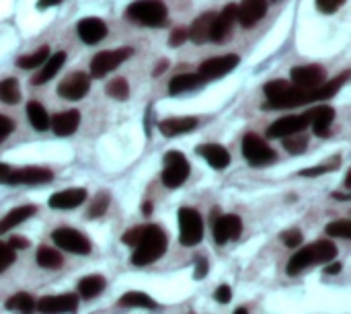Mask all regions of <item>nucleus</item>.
<instances>
[{"mask_svg": "<svg viewBox=\"0 0 351 314\" xmlns=\"http://www.w3.org/2000/svg\"><path fill=\"white\" fill-rule=\"evenodd\" d=\"M167 247H169V239H167L165 230L154 226V224H148V226H144L142 239L136 245V251L132 255V263L138 267L150 265L167 253Z\"/></svg>", "mask_w": 351, "mask_h": 314, "instance_id": "f257e3e1", "label": "nucleus"}, {"mask_svg": "<svg viewBox=\"0 0 351 314\" xmlns=\"http://www.w3.org/2000/svg\"><path fill=\"white\" fill-rule=\"evenodd\" d=\"M308 93L304 88L292 86L286 80H271L265 84V95H267V103L263 105V109H292V107H300L308 103Z\"/></svg>", "mask_w": 351, "mask_h": 314, "instance_id": "f03ea898", "label": "nucleus"}, {"mask_svg": "<svg viewBox=\"0 0 351 314\" xmlns=\"http://www.w3.org/2000/svg\"><path fill=\"white\" fill-rule=\"evenodd\" d=\"M335 255H337V247L331 241L313 243V245H308V247H304V249H300L298 253L292 255V259L288 263V274L290 276H298L300 271H304L311 265L333 261Z\"/></svg>", "mask_w": 351, "mask_h": 314, "instance_id": "7ed1b4c3", "label": "nucleus"}, {"mask_svg": "<svg viewBox=\"0 0 351 314\" xmlns=\"http://www.w3.org/2000/svg\"><path fill=\"white\" fill-rule=\"evenodd\" d=\"M128 19L146 27H160L167 21V6L162 0H136L125 10Z\"/></svg>", "mask_w": 351, "mask_h": 314, "instance_id": "20e7f679", "label": "nucleus"}, {"mask_svg": "<svg viewBox=\"0 0 351 314\" xmlns=\"http://www.w3.org/2000/svg\"><path fill=\"white\" fill-rule=\"evenodd\" d=\"M204 239V220L197 210L181 208L179 210V243L183 247H195Z\"/></svg>", "mask_w": 351, "mask_h": 314, "instance_id": "39448f33", "label": "nucleus"}, {"mask_svg": "<svg viewBox=\"0 0 351 314\" xmlns=\"http://www.w3.org/2000/svg\"><path fill=\"white\" fill-rule=\"evenodd\" d=\"M189 177V162L187 158L177 152V150H171L165 154V171H162V183L165 187L169 189H177L181 187Z\"/></svg>", "mask_w": 351, "mask_h": 314, "instance_id": "423d86ee", "label": "nucleus"}, {"mask_svg": "<svg viewBox=\"0 0 351 314\" xmlns=\"http://www.w3.org/2000/svg\"><path fill=\"white\" fill-rule=\"evenodd\" d=\"M134 49L132 47H119V49H109V51H101L93 58L90 62V74L95 78H103L105 74L113 72L121 62H125L128 58H132Z\"/></svg>", "mask_w": 351, "mask_h": 314, "instance_id": "0eeeda50", "label": "nucleus"}, {"mask_svg": "<svg viewBox=\"0 0 351 314\" xmlns=\"http://www.w3.org/2000/svg\"><path fill=\"white\" fill-rule=\"evenodd\" d=\"M243 154L255 167H265V165L276 160V150L269 148V144L265 140H261L259 136H255V134H247L245 136V140H243Z\"/></svg>", "mask_w": 351, "mask_h": 314, "instance_id": "6e6552de", "label": "nucleus"}, {"mask_svg": "<svg viewBox=\"0 0 351 314\" xmlns=\"http://www.w3.org/2000/svg\"><path fill=\"white\" fill-rule=\"evenodd\" d=\"M241 58L234 56V53H228V56H218V58H210L206 62L199 64L197 68V76L202 78V82L206 80H216V78H222L226 76L228 72H232L237 66H239Z\"/></svg>", "mask_w": 351, "mask_h": 314, "instance_id": "1a4fd4ad", "label": "nucleus"}, {"mask_svg": "<svg viewBox=\"0 0 351 314\" xmlns=\"http://www.w3.org/2000/svg\"><path fill=\"white\" fill-rule=\"evenodd\" d=\"M51 241L56 243V247H60L68 253H74V255H88L90 253V241L74 228L53 230Z\"/></svg>", "mask_w": 351, "mask_h": 314, "instance_id": "9d476101", "label": "nucleus"}, {"mask_svg": "<svg viewBox=\"0 0 351 314\" xmlns=\"http://www.w3.org/2000/svg\"><path fill=\"white\" fill-rule=\"evenodd\" d=\"M53 179V173L49 169H41V167H25V169H16V171H8L6 177L2 179V183L8 185H41V183H49Z\"/></svg>", "mask_w": 351, "mask_h": 314, "instance_id": "9b49d317", "label": "nucleus"}, {"mask_svg": "<svg viewBox=\"0 0 351 314\" xmlns=\"http://www.w3.org/2000/svg\"><path fill=\"white\" fill-rule=\"evenodd\" d=\"M325 80H327V72L319 64H308V66H296V68H292V82L298 88L313 90V88L321 86Z\"/></svg>", "mask_w": 351, "mask_h": 314, "instance_id": "f8f14e48", "label": "nucleus"}, {"mask_svg": "<svg viewBox=\"0 0 351 314\" xmlns=\"http://www.w3.org/2000/svg\"><path fill=\"white\" fill-rule=\"evenodd\" d=\"M90 88V78L84 72H74L58 84V95L66 101H80Z\"/></svg>", "mask_w": 351, "mask_h": 314, "instance_id": "ddd939ff", "label": "nucleus"}, {"mask_svg": "<svg viewBox=\"0 0 351 314\" xmlns=\"http://www.w3.org/2000/svg\"><path fill=\"white\" fill-rule=\"evenodd\" d=\"M311 125V117L308 113L302 115H288L278 119L276 123H271L267 128V136L269 138H288V136H296L300 132H304Z\"/></svg>", "mask_w": 351, "mask_h": 314, "instance_id": "4468645a", "label": "nucleus"}, {"mask_svg": "<svg viewBox=\"0 0 351 314\" xmlns=\"http://www.w3.org/2000/svg\"><path fill=\"white\" fill-rule=\"evenodd\" d=\"M35 309L41 314H74L78 311V296L76 294L45 296L39 302H35Z\"/></svg>", "mask_w": 351, "mask_h": 314, "instance_id": "2eb2a0df", "label": "nucleus"}, {"mask_svg": "<svg viewBox=\"0 0 351 314\" xmlns=\"http://www.w3.org/2000/svg\"><path fill=\"white\" fill-rule=\"evenodd\" d=\"M234 23H237V4H228L220 12H216L214 23H212V31H210V41L224 43L226 37L230 35Z\"/></svg>", "mask_w": 351, "mask_h": 314, "instance_id": "dca6fc26", "label": "nucleus"}, {"mask_svg": "<svg viewBox=\"0 0 351 314\" xmlns=\"http://www.w3.org/2000/svg\"><path fill=\"white\" fill-rule=\"evenodd\" d=\"M243 232V220L234 214H226V216H220L216 222H214V239L218 245H224L232 239H239Z\"/></svg>", "mask_w": 351, "mask_h": 314, "instance_id": "f3484780", "label": "nucleus"}, {"mask_svg": "<svg viewBox=\"0 0 351 314\" xmlns=\"http://www.w3.org/2000/svg\"><path fill=\"white\" fill-rule=\"evenodd\" d=\"M265 12H267V0H243L241 6H237V19L245 29L259 23L265 16Z\"/></svg>", "mask_w": 351, "mask_h": 314, "instance_id": "a211bd4d", "label": "nucleus"}, {"mask_svg": "<svg viewBox=\"0 0 351 314\" xmlns=\"http://www.w3.org/2000/svg\"><path fill=\"white\" fill-rule=\"evenodd\" d=\"M76 31H78V37H80L84 43L95 45V43H99V41L107 35V25H105L101 19H97V16H88V19L78 21Z\"/></svg>", "mask_w": 351, "mask_h": 314, "instance_id": "6ab92c4d", "label": "nucleus"}, {"mask_svg": "<svg viewBox=\"0 0 351 314\" xmlns=\"http://www.w3.org/2000/svg\"><path fill=\"white\" fill-rule=\"evenodd\" d=\"M195 150H197V154L204 156L206 162H208L212 169H216V171H222V169H226V167L230 165V154H228V150H226L224 146H220V144H199Z\"/></svg>", "mask_w": 351, "mask_h": 314, "instance_id": "aec40b11", "label": "nucleus"}, {"mask_svg": "<svg viewBox=\"0 0 351 314\" xmlns=\"http://www.w3.org/2000/svg\"><path fill=\"white\" fill-rule=\"evenodd\" d=\"M84 200H86L84 189H64L49 197V206L53 210H74V208L82 206Z\"/></svg>", "mask_w": 351, "mask_h": 314, "instance_id": "412c9836", "label": "nucleus"}, {"mask_svg": "<svg viewBox=\"0 0 351 314\" xmlns=\"http://www.w3.org/2000/svg\"><path fill=\"white\" fill-rule=\"evenodd\" d=\"M311 117V125L315 130L317 136L325 138L331 134V123L335 119V109L333 107H315L311 111H306Z\"/></svg>", "mask_w": 351, "mask_h": 314, "instance_id": "4be33fe9", "label": "nucleus"}, {"mask_svg": "<svg viewBox=\"0 0 351 314\" xmlns=\"http://www.w3.org/2000/svg\"><path fill=\"white\" fill-rule=\"evenodd\" d=\"M80 125V113L76 109L58 113L53 119H49V128L53 130L56 136H72Z\"/></svg>", "mask_w": 351, "mask_h": 314, "instance_id": "5701e85b", "label": "nucleus"}, {"mask_svg": "<svg viewBox=\"0 0 351 314\" xmlns=\"http://www.w3.org/2000/svg\"><path fill=\"white\" fill-rule=\"evenodd\" d=\"M197 128V119L195 117H171V119H165L158 123V130L162 136L167 138H173V136H179V134H187L191 130Z\"/></svg>", "mask_w": 351, "mask_h": 314, "instance_id": "b1692460", "label": "nucleus"}, {"mask_svg": "<svg viewBox=\"0 0 351 314\" xmlns=\"http://www.w3.org/2000/svg\"><path fill=\"white\" fill-rule=\"evenodd\" d=\"M214 16L216 12H204L202 16H197L191 25V29L187 31V37L193 41V43H206L210 41V31H212V23H214Z\"/></svg>", "mask_w": 351, "mask_h": 314, "instance_id": "393cba45", "label": "nucleus"}, {"mask_svg": "<svg viewBox=\"0 0 351 314\" xmlns=\"http://www.w3.org/2000/svg\"><path fill=\"white\" fill-rule=\"evenodd\" d=\"M348 78H350V72H343V74H341V76H337L335 80L323 82L321 86H317V88H313V90L308 93V101H311V103H315V101L331 99L333 95H337V93H339V88L348 82Z\"/></svg>", "mask_w": 351, "mask_h": 314, "instance_id": "a878e982", "label": "nucleus"}, {"mask_svg": "<svg viewBox=\"0 0 351 314\" xmlns=\"http://www.w3.org/2000/svg\"><path fill=\"white\" fill-rule=\"evenodd\" d=\"M37 208L35 206H19L14 210H10L2 220H0V234H6L8 230H12L14 226H19L21 222L29 220L31 216H35Z\"/></svg>", "mask_w": 351, "mask_h": 314, "instance_id": "bb28decb", "label": "nucleus"}, {"mask_svg": "<svg viewBox=\"0 0 351 314\" xmlns=\"http://www.w3.org/2000/svg\"><path fill=\"white\" fill-rule=\"evenodd\" d=\"M64 62H66V53L64 51H58L53 56H47V60L43 62V70L37 76H33L31 82L33 84H45L47 80H51L56 76V72L64 66Z\"/></svg>", "mask_w": 351, "mask_h": 314, "instance_id": "cd10ccee", "label": "nucleus"}, {"mask_svg": "<svg viewBox=\"0 0 351 314\" xmlns=\"http://www.w3.org/2000/svg\"><path fill=\"white\" fill-rule=\"evenodd\" d=\"M105 278L103 276H86L78 282V292L84 300L97 298L105 290Z\"/></svg>", "mask_w": 351, "mask_h": 314, "instance_id": "c85d7f7f", "label": "nucleus"}, {"mask_svg": "<svg viewBox=\"0 0 351 314\" xmlns=\"http://www.w3.org/2000/svg\"><path fill=\"white\" fill-rule=\"evenodd\" d=\"M27 117L31 121V125L37 130V132H45L49 128V115L45 111V107L37 101H29L27 103Z\"/></svg>", "mask_w": 351, "mask_h": 314, "instance_id": "c756f323", "label": "nucleus"}, {"mask_svg": "<svg viewBox=\"0 0 351 314\" xmlns=\"http://www.w3.org/2000/svg\"><path fill=\"white\" fill-rule=\"evenodd\" d=\"M202 84V78L197 74H177L171 82H169V93L171 95H179L185 90H191L195 86Z\"/></svg>", "mask_w": 351, "mask_h": 314, "instance_id": "7c9ffc66", "label": "nucleus"}, {"mask_svg": "<svg viewBox=\"0 0 351 314\" xmlns=\"http://www.w3.org/2000/svg\"><path fill=\"white\" fill-rule=\"evenodd\" d=\"M119 304L121 306H130V309H148V311H154L156 309V302L144 294V292H128L119 298Z\"/></svg>", "mask_w": 351, "mask_h": 314, "instance_id": "2f4dec72", "label": "nucleus"}, {"mask_svg": "<svg viewBox=\"0 0 351 314\" xmlns=\"http://www.w3.org/2000/svg\"><path fill=\"white\" fill-rule=\"evenodd\" d=\"M0 101L6 105H16L21 101V88L14 78L0 80Z\"/></svg>", "mask_w": 351, "mask_h": 314, "instance_id": "473e14b6", "label": "nucleus"}, {"mask_svg": "<svg viewBox=\"0 0 351 314\" xmlns=\"http://www.w3.org/2000/svg\"><path fill=\"white\" fill-rule=\"evenodd\" d=\"M37 265L43 267V269H58L62 265V255L56 251V249H49V247H41L37 251V257H35Z\"/></svg>", "mask_w": 351, "mask_h": 314, "instance_id": "72a5a7b5", "label": "nucleus"}, {"mask_svg": "<svg viewBox=\"0 0 351 314\" xmlns=\"http://www.w3.org/2000/svg\"><path fill=\"white\" fill-rule=\"evenodd\" d=\"M47 56H49V47H47V45H41V47H39L37 51H33L31 56L19 58V60H16V66H19V68H25V70H33V68L41 66V64L47 60Z\"/></svg>", "mask_w": 351, "mask_h": 314, "instance_id": "f704fd0d", "label": "nucleus"}, {"mask_svg": "<svg viewBox=\"0 0 351 314\" xmlns=\"http://www.w3.org/2000/svg\"><path fill=\"white\" fill-rule=\"evenodd\" d=\"M6 311H19V313H33L35 311V300L29 294H14L6 300Z\"/></svg>", "mask_w": 351, "mask_h": 314, "instance_id": "c9c22d12", "label": "nucleus"}, {"mask_svg": "<svg viewBox=\"0 0 351 314\" xmlns=\"http://www.w3.org/2000/svg\"><path fill=\"white\" fill-rule=\"evenodd\" d=\"M107 95L111 99H117V101H125L130 97V84L125 78H113L109 84H107Z\"/></svg>", "mask_w": 351, "mask_h": 314, "instance_id": "e433bc0d", "label": "nucleus"}, {"mask_svg": "<svg viewBox=\"0 0 351 314\" xmlns=\"http://www.w3.org/2000/svg\"><path fill=\"white\" fill-rule=\"evenodd\" d=\"M325 232L329 237H335V239H351V222L350 220H339V222H331L327 224Z\"/></svg>", "mask_w": 351, "mask_h": 314, "instance_id": "4c0bfd02", "label": "nucleus"}, {"mask_svg": "<svg viewBox=\"0 0 351 314\" xmlns=\"http://www.w3.org/2000/svg\"><path fill=\"white\" fill-rule=\"evenodd\" d=\"M107 208H109V193H105V191L97 193V197L93 200V206L88 208V218L103 216L107 212Z\"/></svg>", "mask_w": 351, "mask_h": 314, "instance_id": "58836bf2", "label": "nucleus"}, {"mask_svg": "<svg viewBox=\"0 0 351 314\" xmlns=\"http://www.w3.org/2000/svg\"><path fill=\"white\" fill-rule=\"evenodd\" d=\"M14 253H16V251L10 249L8 243H2V241H0V274L6 271V269L14 263V259H16Z\"/></svg>", "mask_w": 351, "mask_h": 314, "instance_id": "ea45409f", "label": "nucleus"}, {"mask_svg": "<svg viewBox=\"0 0 351 314\" xmlns=\"http://www.w3.org/2000/svg\"><path fill=\"white\" fill-rule=\"evenodd\" d=\"M306 146H308V142H306V138L302 136V138H284V148L288 150V152H292V154H300V152H304L306 150Z\"/></svg>", "mask_w": 351, "mask_h": 314, "instance_id": "a19ab883", "label": "nucleus"}, {"mask_svg": "<svg viewBox=\"0 0 351 314\" xmlns=\"http://www.w3.org/2000/svg\"><path fill=\"white\" fill-rule=\"evenodd\" d=\"M339 158H333L329 165H321V167H313V169H304L300 175H304V177H317V175H325V173H329V171H333V169H337L339 167Z\"/></svg>", "mask_w": 351, "mask_h": 314, "instance_id": "79ce46f5", "label": "nucleus"}, {"mask_svg": "<svg viewBox=\"0 0 351 314\" xmlns=\"http://www.w3.org/2000/svg\"><path fill=\"white\" fill-rule=\"evenodd\" d=\"M282 241H284L286 247H292V249L300 247L302 245V232L298 228H290V230L282 232Z\"/></svg>", "mask_w": 351, "mask_h": 314, "instance_id": "37998d69", "label": "nucleus"}, {"mask_svg": "<svg viewBox=\"0 0 351 314\" xmlns=\"http://www.w3.org/2000/svg\"><path fill=\"white\" fill-rule=\"evenodd\" d=\"M142 232H144V226H136V228L128 230V232L123 234V243L130 245V247H136V245L140 243V239H142Z\"/></svg>", "mask_w": 351, "mask_h": 314, "instance_id": "c03bdc74", "label": "nucleus"}, {"mask_svg": "<svg viewBox=\"0 0 351 314\" xmlns=\"http://www.w3.org/2000/svg\"><path fill=\"white\" fill-rule=\"evenodd\" d=\"M346 0H317V6H319V10L321 12H335L341 4H343Z\"/></svg>", "mask_w": 351, "mask_h": 314, "instance_id": "a18cd8bd", "label": "nucleus"}, {"mask_svg": "<svg viewBox=\"0 0 351 314\" xmlns=\"http://www.w3.org/2000/svg\"><path fill=\"white\" fill-rule=\"evenodd\" d=\"M187 41V29H175L173 33H171V39H169V45H173V47H179L181 43H185Z\"/></svg>", "mask_w": 351, "mask_h": 314, "instance_id": "49530a36", "label": "nucleus"}, {"mask_svg": "<svg viewBox=\"0 0 351 314\" xmlns=\"http://www.w3.org/2000/svg\"><path fill=\"white\" fill-rule=\"evenodd\" d=\"M14 130V123H12V119H8L6 115H0V142L10 134Z\"/></svg>", "mask_w": 351, "mask_h": 314, "instance_id": "de8ad7c7", "label": "nucleus"}, {"mask_svg": "<svg viewBox=\"0 0 351 314\" xmlns=\"http://www.w3.org/2000/svg\"><path fill=\"white\" fill-rule=\"evenodd\" d=\"M214 298H216L220 304H228V302H230V298H232V292H230V288H228V286H220V288L216 290Z\"/></svg>", "mask_w": 351, "mask_h": 314, "instance_id": "09e8293b", "label": "nucleus"}, {"mask_svg": "<svg viewBox=\"0 0 351 314\" xmlns=\"http://www.w3.org/2000/svg\"><path fill=\"white\" fill-rule=\"evenodd\" d=\"M8 247H10V249H14V251H19V249H27V247H29V241H25L23 237H12V239L8 241Z\"/></svg>", "mask_w": 351, "mask_h": 314, "instance_id": "8fccbe9b", "label": "nucleus"}, {"mask_svg": "<svg viewBox=\"0 0 351 314\" xmlns=\"http://www.w3.org/2000/svg\"><path fill=\"white\" fill-rule=\"evenodd\" d=\"M206 274H208V263H206L204 259H199V261H197V267H195V280L206 278Z\"/></svg>", "mask_w": 351, "mask_h": 314, "instance_id": "3c124183", "label": "nucleus"}, {"mask_svg": "<svg viewBox=\"0 0 351 314\" xmlns=\"http://www.w3.org/2000/svg\"><path fill=\"white\" fill-rule=\"evenodd\" d=\"M167 66H169V62H167V60H160V64L152 70V76H160V74L167 70Z\"/></svg>", "mask_w": 351, "mask_h": 314, "instance_id": "603ef678", "label": "nucleus"}, {"mask_svg": "<svg viewBox=\"0 0 351 314\" xmlns=\"http://www.w3.org/2000/svg\"><path fill=\"white\" fill-rule=\"evenodd\" d=\"M62 0H39L37 2V8H49V6H56V4H60Z\"/></svg>", "mask_w": 351, "mask_h": 314, "instance_id": "864d4df0", "label": "nucleus"}, {"mask_svg": "<svg viewBox=\"0 0 351 314\" xmlns=\"http://www.w3.org/2000/svg\"><path fill=\"white\" fill-rule=\"evenodd\" d=\"M329 276H335V274H339L341 271V263H335V265H329L327 269H325Z\"/></svg>", "mask_w": 351, "mask_h": 314, "instance_id": "5fc2aeb1", "label": "nucleus"}, {"mask_svg": "<svg viewBox=\"0 0 351 314\" xmlns=\"http://www.w3.org/2000/svg\"><path fill=\"white\" fill-rule=\"evenodd\" d=\"M10 171V167L8 165H4V162H0V183H2V179L6 177V173Z\"/></svg>", "mask_w": 351, "mask_h": 314, "instance_id": "6e6d98bb", "label": "nucleus"}, {"mask_svg": "<svg viewBox=\"0 0 351 314\" xmlns=\"http://www.w3.org/2000/svg\"><path fill=\"white\" fill-rule=\"evenodd\" d=\"M150 206H152V204H148V202L144 204V214H146V216H148V214H150V210H152Z\"/></svg>", "mask_w": 351, "mask_h": 314, "instance_id": "4d7b16f0", "label": "nucleus"}, {"mask_svg": "<svg viewBox=\"0 0 351 314\" xmlns=\"http://www.w3.org/2000/svg\"><path fill=\"white\" fill-rule=\"evenodd\" d=\"M234 314H249V313H247L245 309H239V311H237V313H234Z\"/></svg>", "mask_w": 351, "mask_h": 314, "instance_id": "13d9d810", "label": "nucleus"}]
</instances>
